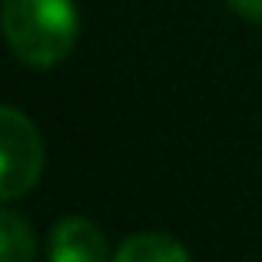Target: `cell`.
I'll use <instances>...</instances> for the list:
<instances>
[{"instance_id": "obj_5", "label": "cell", "mask_w": 262, "mask_h": 262, "mask_svg": "<svg viewBox=\"0 0 262 262\" xmlns=\"http://www.w3.org/2000/svg\"><path fill=\"white\" fill-rule=\"evenodd\" d=\"M0 256L4 262H27L33 256V232L13 209H4L0 216Z\"/></svg>"}, {"instance_id": "obj_3", "label": "cell", "mask_w": 262, "mask_h": 262, "mask_svg": "<svg viewBox=\"0 0 262 262\" xmlns=\"http://www.w3.org/2000/svg\"><path fill=\"white\" fill-rule=\"evenodd\" d=\"M50 259L57 262H100L106 259L103 232L90 219L70 216L50 232Z\"/></svg>"}, {"instance_id": "obj_1", "label": "cell", "mask_w": 262, "mask_h": 262, "mask_svg": "<svg viewBox=\"0 0 262 262\" xmlns=\"http://www.w3.org/2000/svg\"><path fill=\"white\" fill-rule=\"evenodd\" d=\"M4 33L27 67H57L70 57L80 33L73 0H4Z\"/></svg>"}, {"instance_id": "obj_6", "label": "cell", "mask_w": 262, "mask_h": 262, "mask_svg": "<svg viewBox=\"0 0 262 262\" xmlns=\"http://www.w3.org/2000/svg\"><path fill=\"white\" fill-rule=\"evenodd\" d=\"M239 17L252 20V24H262V0H226Z\"/></svg>"}, {"instance_id": "obj_4", "label": "cell", "mask_w": 262, "mask_h": 262, "mask_svg": "<svg viewBox=\"0 0 262 262\" xmlns=\"http://www.w3.org/2000/svg\"><path fill=\"white\" fill-rule=\"evenodd\" d=\"M116 259L120 262H169V259H189V249L179 246L166 232H140V236H129L116 249Z\"/></svg>"}, {"instance_id": "obj_2", "label": "cell", "mask_w": 262, "mask_h": 262, "mask_svg": "<svg viewBox=\"0 0 262 262\" xmlns=\"http://www.w3.org/2000/svg\"><path fill=\"white\" fill-rule=\"evenodd\" d=\"M0 163H4V176H0V196L17 199L30 192L43 169V146L33 129V123L20 113L17 106L0 110Z\"/></svg>"}]
</instances>
